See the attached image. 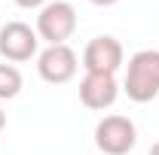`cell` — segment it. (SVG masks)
I'll return each instance as SVG.
<instances>
[{
	"label": "cell",
	"mask_w": 159,
	"mask_h": 155,
	"mask_svg": "<svg viewBox=\"0 0 159 155\" xmlns=\"http://www.w3.org/2000/svg\"><path fill=\"white\" fill-rule=\"evenodd\" d=\"M122 91L135 103H150L159 94V49H141L129 58Z\"/></svg>",
	"instance_id": "1"
},
{
	"label": "cell",
	"mask_w": 159,
	"mask_h": 155,
	"mask_svg": "<svg viewBox=\"0 0 159 155\" xmlns=\"http://www.w3.org/2000/svg\"><path fill=\"white\" fill-rule=\"evenodd\" d=\"M37 37L46 40L49 46H61L74 37L77 31V9L67 0H49L37 12Z\"/></svg>",
	"instance_id": "2"
},
{
	"label": "cell",
	"mask_w": 159,
	"mask_h": 155,
	"mask_svg": "<svg viewBox=\"0 0 159 155\" xmlns=\"http://www.w3.org/2000/svg\"><path fill=\"white\" fill-rule=\"evenodd\" d=\"M138 143V128L125 116H104L95 125V146L104 155H129Z\"/></svg>",
	"instance_id": "3"
},
{
	"label": "cell",
	"mask_w": 159,
	"mask_h": 155,
	"mask_svg": "<svg viewBox=\"0 0 159 155\" xmlns=\"http://www.w3.org/2000/svg\"><path fill=\"white\" fill-rule=\"evenodd\" d=\"M125 61V52H122V43L110 34H101V37H92L83 49V67L86 73H104V76H116V70Z\"/></svg>",
	"instance_id": "4"
},
{
	"label": "cell",
	"mask_w": 159,
	"mask_h": 155,
	"mask_svg": "<svg viewBox=\"0 0 159 155\" xmlns=\"http://www.w3.org/2000/svg\"><path fill=\"white\" fill-rule=\"evenodd\" d=\"M77 70H80V58H77V52H74L67 43H61V46H46L37 55V73H40V79L49 82V85H64V82H70V79L77 76Z\"/></svg>",
	"instance_id": "5"
},
{
	"label": "cell",
	"mask_w": 159,
	"mask_h": 155,
	"mask_svg": "<svg viewBox=\"0 0 159 155\" xmlns=\"http://www.w3.org/2000/svg\"><path fill=\"white\" fill-rule=\"evenodd\" d=\"M37 46H40V37L37 31L25 21H6L0 27V55L6 61H31L37 55Z\"/></svg>",
	"instance_id": "6"
},
{
	"label": "cell",
	"mask_w": 159,
	"mask_h": 155,
	"mask_svg": "<svg viewBox=\"0 0 159 155\" xmlns=\"http://www.w3.org/2000/svg\"><path fill=\"white\" fill-rule=\"evenodd\" d=\"M119 97V85L116 76H104V73H86L83 82H80V100L86 110H110Z\"/></svg>",
	"instance_id": "7"
},
{
	"label": "cell",
	"mask_w": 159,
	"mask_h": 155,
	"mask_svg": "<svg viewBox=\"0 0 159 155\" xmlns=\"http://www.w3.org/2000/svg\"><path fill=\"white\" fill-rule=\"evenodd\" d=\"M25 79H21V70L16 64H0V100H12V97L21 91Z\"/></svg>",
	"instance_id": "8"
},
{
	"label": "cell",
	"mask_w": 159,
	"mask_h": 155,
	"mask_svg": "<svg viewBox=\"0 0 159 155\" xmlns=\"http://www.w3.org/2000/svg\"><path fill=\"white\" fill-rule=\"evenodd\" d=\"M16 6H21V9H43L49 0H12Z\"/></svg>",
	"instance_id": "9"
},
{
	"label": "cell",
	"mask_w": 159,
	"mask_h": 155,
	"mask_svg": "<svg viewBox=\"0 0 159 155\" xmlns=\"http://www.w3.org/2000/svg\"><path fill=\"white\" fill-rule=\"evenodd\" d=\"M89 3H95V6H113V3H119V0H89Z\"/></svg>",
	"instance_id": "10"
},
{
	"label": "cell",
	"mask_w": 159,
	"mask_h": 155,
	"mask_svg": "<svg viewBox=\"0 0 159 155\" xmlns=\"http://www.w3.org/2000/svg\"><path fill=\"white\" fill-rule=\"evenodd\" d=\"M3 128H6V113L0 110V131H3Z\"/></svg>",
	"instance_id": "11"
},
{
	"label": "cell",
	"mask_w": 159,
	"mask_h": 155,
	"mask_svg": "<svg viewBox=\"0 0 159 155\" xmlns=\"http://www.w3.org/2000/svg\"><path fill=\"white\" fill-rule=\"evenodd\" d=\"M147 155H159V143H153V146H150V152Z\"/></svg>",
	"instance_id": "12"
}]
</instances>
